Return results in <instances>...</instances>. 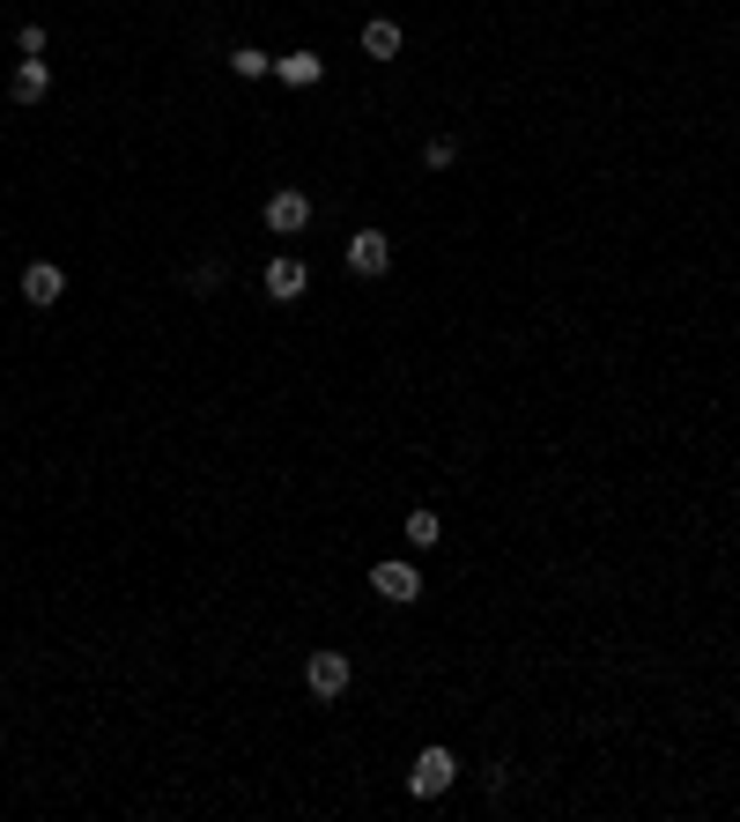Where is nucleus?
<instances>
[{
  "mask_svg": "<svg viewBox=\"0 0 740 822\" xmlns=\"http://www.w3.org/2000/svg\"><path fill=\"white\" fill-rule=\"evenodd\" d=\"M274 75L289 82V89H311V82L326 75V60H319V52H282V60H274Z\"/></svg>",
  "mask_w": 740,
  "mask_h": 822,
  "instance_id": "nucleus-8",
  "label": "nucleus"
},
{
  "mask_svg": "<svg viewBox=\"0 0 740 822\" xmlns=\"http://www.w3.org/2000/svg\"><path fill=\"white\" fill-rule=\"evenodd\" d=\"M363 52L370 60H400V23H363Z\"/></svg>",
  "mask_w": 740,
  "mask_h": 822,
  "instance_id": "nucleus-10",
  "label": "nucleus"
},
{
  "mask_svg": "<svg viewBox=\"0 0 740 822\" xmlns=\"http://www.w3.org/2000/svg\"><path fill=\"white\" fill-rule=\"evenodd\" d=\"M193 289H200V297H208V289H222V267H215V260H200V267H193Z\"/></svg>",
  "mask_w": 740,
  "mask_h": 822,
  "instance_id": "nucleus-14",
  "label": "nucleus"
},
{
  "mask_svg": "<svg viewBox=\"0 0 740 822\" xmlns=\"http://www.w3.org/2000/svg\"><path fill=\"white\" fill-rule=\"evenodd\" d=\"M452 778H459V756H452V748H422L415 771H408V793L437 800V793H452Z\"/></svg>",
  "mask_w": 740,
  "mask_h": 822,
  "instance_id": "nucleus-1",
  "label": "nucleus"
},
{
  "mask_svg": "<svg viewBox=\"0 0 740 822\" xmlns=\"http://www.w3.org/2000/svg\"><path fill=\"white\" fill-rule=\"evenodd\" d=\"M393 267V238L385 230H356L348 238V274H385Z\"/></svg>",
  "mask_w": 740,
  "mask_h": 822,
  "instance_id": "nucleus-4",
  "label": "nucleus"
},
{
  "mask_svg": "<svg viewBox=\"0 0 740 822\" xmlns=\"http://www.w3.org/2000/svg\"><path fill=\"white\" fill-rule=\"evenodd\" d=\"M452 156H459V141H444V134H437V141H430V149H422V164H430V171H444V164H452Z\"/></svg>",
  "mask_w": 740,
  "mask_h": 822,
  "instance_id": "nucleus-13",
  "label": "nucleus"
},
{
  "mask_svg": "<svg viewBox=\"0 0 740 822\" xmlns=\"http://www.w3.org/2000/svg\"><path fill=\"white\" fill-rule=\"evenodd\" d=\"M260 282H267V297H274V304H289V297H304V289H311L304 260H289V252H282V260H267V274H260Z\"/></svg>",
  "mask_w": 740,
  "mask_h": 822,
  "instance_id": "nucleus-6",
  "label": "nucleus"
},
{
  "mask_svg": "<svg viewBox=\"0 0 740 822\" xmlns=\"http://www.w3.org/2000/svg\"><path fill=\"white\" fill-rule=\"evenodd\" d=\"M348 652H311V660H304V689H311V697H341L348 689Z\"/></svg>",
  "mask_w": 740,
  "mask_h": 822,
  "instance_id": "nucleus-3",
  "label": "nucleus"
},
{
  "mask_svg": "<svg viewBox=\"0 0 740 822\" xmlns=\"http://www.w3.org/2000/svg\"><path fill=\"white\" fill-rule=\"evenodd\" d=\"M52 89V75H45V60H15V97L23 104H38Z\"/></svg>",
  "mask_w": 740,
  "mask_h": 822,
  "instance_id": "nucleus-9",
  "label": "nucleus"
},
{
  "mask_svg": "<svg viewBox=\"0 0 740 822\" xmlns=\"http://www.w3.org/2000/svg\"><path fill=\"white\" fill-rule=\"evenodd\" d=\"M60 289H67V274L52 267V260H38V267L23 274V297L38 304V312H45V304H60Z\"/></svg>",
  "mask_w": 740,
  "mask_h": 822,
  "instance_id": "nucleus-7",
  "label": "nucleus"
},
{
  "mask_svg": "<svg viewBox=\"0 0 740 822\" xmlns=\"http://www.w3.org/2000/svg\"><path fill=\"white\" fill-rule=\"evenodd\" d=\"M267 230H274V238L311 230V193H274V200H267Z\"/></svg>",
  "mask_w": 740,
  "mask_h": 822,
  "instance_id": "nucleus-5",
  "label": "nucleus"
},
{
  "mask_svg": "<svg viewBox=\"0 0 740 822\" xmlns=\"http://www.w3.org/2000/svg\"><path fill=\"white\" fill-rule=\"evenodd\" d=\"M230 75H245V82H260V75H274V60L260 45H237L230 52Z\"/></svg>",
  "mask_w": 740,
  "mask_h": 822,
  "instance_id": "nucleus-12",
  "label": "nucleus"
},
{
  "mask_svg": "<svg viewBox=\"0 0 740 822\" xmlns=\"http://www.w3.org/2000/svg\"><path fill=\"white\" fill-rule=\"evenodd\" d=\"M370 593L393 600V608H408V600H422V571H415V563H370Z\"/></svg>",
  "mask_w": 740,
  "mask_h": 822,
  "instance_id": "nucleus-2",
  "label": "nucleus"
},
{
  "mask_svg": "<svg viewBox=\"0 0 740 822\" xmlns=\"http://www.w3.org/2000/svg\"><path fill=\"white\" fill-rule=\"evenodd\" d=\"M400 534H408V541H415V548H437V534H444V526H437V512H430V504H415Z\"/></svg>",
  "mask_w": 740,
  "mask_h": 822,
  "instance_id": "nucleus-11",
  "label": "nucleus"
}]
</instances>
